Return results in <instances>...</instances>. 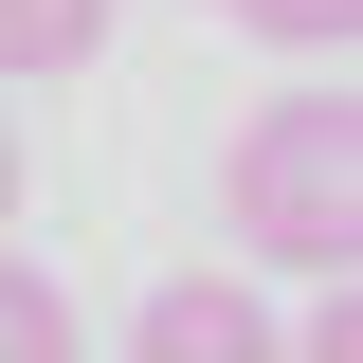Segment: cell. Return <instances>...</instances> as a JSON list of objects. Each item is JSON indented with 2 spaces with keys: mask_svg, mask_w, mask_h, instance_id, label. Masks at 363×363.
<instances>
[{
  "mask_svg": "<svg viewBox=\"0 0 363 363\" xmlns=\"http://www.w3.org/2000/svg\"><path fill=\"white\" fill-rule=\"evenodd\" d=\"M0 363H91L73 309H55V272H18V255H0Z\"/></svg>",
  "mask_w": 363,
  "mask_h": 363,
  "instance_id": "277c9868",
  "label": "cell"
},
{
  "mask_svg": "<svg viewBox=\"0 0 363 363\" xmlns=\"http://www.w3.org/2000/svg\"><path fill=\"white\" fill-rule=\"evenodd\" d=\"M0 236H18V128H0Z\"/></svg>",
  "mask_w": 363,
  "mask_h": 363,
  "instance_id": "8992f818",
  "label": "cell"
},
{
  "mask_svg": "<svg viewBox=\"0 0 363 363\" xmlns=\"http://www.w3.org/2000/svg\"><path fill=\"white\" fill-rule=\"evenodd\" d=\"M109 55V0H0V73H91Z\"/></svg>",
  "mask_w": 363,
  "mask_h": 363,
  "instance_id": "3957f363",
  "label": "cell"
},
{
  "mask_svg": "<svg viewBox=\"0 0 363 363\" xmlns=\"http://www.w3.org/2000/svg\"><path fill=\"white\" fill-rule=\"evenodd\" d=\"M218 18H255V37H291V55H345L363 0H218Z\"/></svg>",
  "mask_w": 363,
  "mask_h": 363,
  "instance_id": "5b68a950",
  "label": "cell"
},
{
  "mask_svg": "<svg viewBox=\"0 0 363 363\" xmlns=\"http://www.w3.org/2000/svg\"><path fill=\"white\" fill-rule=\"evenodd\" d=\"M218 218H236V255L345 291V255H363V109H345L327 73H291L255 128L218 145Z\"/></svg>",
  "mask_w": 363,
  "mask_h": 363,
  "instance_id": "6da1fadb",
  "label": "cell"
},
{
  "mask_svg": "<svg viewBox=\"0 0 363 363\" xmlns=\"http://www.w3.org/2000/svg\"><path fill=\"white\" fill-rule=\"evenodd\" d=\"M128 363H291V327L255 309V272H164L128 309Z\"/></svg>",
  "mask_w": 363,
  "mask_h": 363,
  "instance_id": "7a4b0ae2",
  "label": "cell"
}]
</instances>
